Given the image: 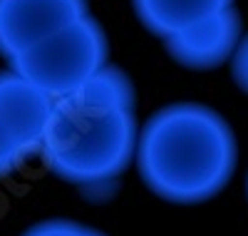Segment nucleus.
Returning <instances> with one entry per match:
<instances>
[{"mask_svg": "<svg viewBox=\"0 0 248 236\" xmlns=\"http://www.w3.org/2000/svg\"><path fill=\"white\" fill-rule=\"evenodd\" d=\"M137 135L132 80L107 65L75 92L52 100L40 154L67 184H107L132 164Z\"/></svg>", "mask_w": 248, "mask_h": 236, "instance_id": "obj_1", "label": "nucleus"}, {"mask_svg": "<svg viewBox=\"0 0 248 236\" xmlns=\"http://www.w3.org/2000/svg\"><path fill=\"white\" fill-rule=\"evenodd\" d=\"M139 174L156 197L171 204L214 199L236 171V137L216 110L199 102L161 107L137 135Z\"/></svg>", "mask_w": 248, "mask_h": 236, "instance_id": "obj_2", "label": "nucleus"}, {"mask_svg": "<svg viewBox=\"0 0 248 236\" xmlns=\"http://www.w3.org/2000/svg\"><path fill=\"white\" fill-rule=\"evenodd\" d=\"M109 42L102 25L87 13L10 60V70L45 95H70L109 65Z\"/></svg>", "mask_w": 248, "mask_h": 236, "instance_id": "obj_3", "label": "nucleus"}, {"mask_svg": "<svg viewBox=\"0 0 248 236\" xmlns=\"http://www.w3.org/2000/svg\"><path fill=\"white\" fill-rule=\"evenodd\" d=\"M52 97L15 70L0 72V177L40 154Z\"/></svg>", "mask_w": 248, "mask_h": 236, "instance_id": "obj_4", "label": "nucleus"}, {"mask_svg": "<svg viewBox=\"0 0 248 236\" xmlns=\"http://www.w3.org/2000/svg\"><path fill=\"white\" fill-rule=\"evenodd\" d=\"M82 15L85 0H0V55L13 60Z\"/></svg>", "mask_w": 248, "mask_h": 236, "instance_id": "obj_5", "label": "nucleus"}, {"mask_svg": "<svg viewBox=\"0 0 248 236\" xmlns=\"http://www.w3.org/2000/svg\"><path fill=\"white\" fill-rule=\"evenodd\" d=\"M241 35V15L231 5L161 40L169 57L179 62L181 67L216 70L223 62H229Z\"/></svg>", "mask_w": 248, "mask_h": 236, "instance_id": "obj_6", "label": "nucleus"}, {"mask_svg": "<svg viewBox=\"0 0 248 236\" xmlns=\"http://www.w3.org/2000/svg\"><path fill=\"white\" fill-rule=\"evenodd\" d=\"M132 5L144 28L167 37L223 8H231L233 0H132Z\"/></svg>", "mask_w": 248, "mask_h": 236, "instance_id": "obj_7", "label": "nucleus"}, {"mask_svg": "<svg viewBox=\"0 0 248 236\" xmlns=\"http://www.w3.org/2000/svg\"><path fill=\"white\" fill-rule=\"evenodd\" d=\"M23 236H107L97 229H90L85 224H77L70 219H47L30 226Z\"/></svg>", "mask_w": 248, "mask_h": 236, "instance_id": "obj_8", "label": "nucleus"}, {"mask_svg": "<svg viewBox=\"0 0 248 236\" xmlns=\"http://www.w3.org/2000/svg\"><path fill=\"white\" fill-rule=\"evenodd\" d=\"M229 62H231V75H233L236 87L248 95V33L238 37L236 50L229 57Z\"/></svg>", "mask_w": 248, "mask_h": 236, "instance_id": "obj_9", "label": "nucleus"}, {"mask_svg": "<svg viewBox=\"0 0 248 236\" xmlns=\"http://www.w3.org/2000/svg\"><path fill=\"white\" fill-rule=\"evenodd\" d=\"M246 191H248V179H246Z\"/></svg>", "mask_w": 248, "mask_h": 236, "instance_id": "obj_10", "label": "nucleus"}]
</instances>
